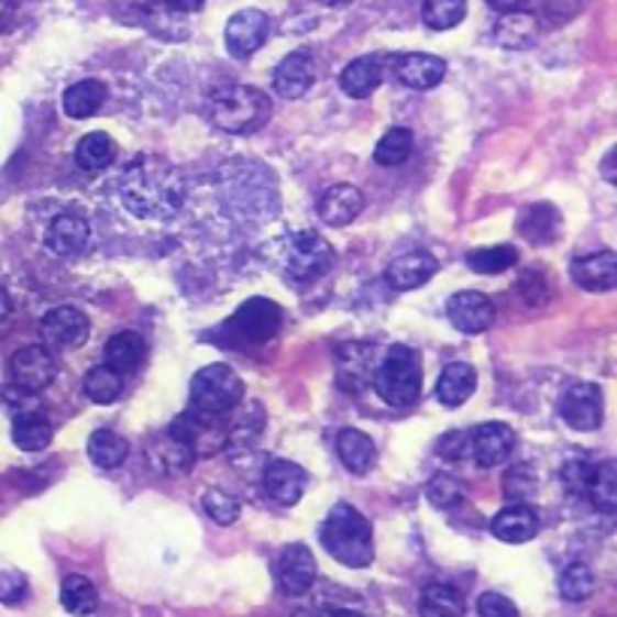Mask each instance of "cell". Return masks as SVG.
I'll use <instances>...</instances> for the list:
<instances>
[{"label": "cell", "mask_w": 617, "mask_h": 617, "mask_svg": "<svg viewBox=\"0 0 617 617\" xmlns=\"http://www.w3.org/2000/svg\"><path fill=\"white\" fill-rule=\"evenodd\" d=\"M317 81V60L310 52H293L275 69V93L284 100H298L313 88Z\"/></svg>", "instance_id": "obj_19"}, {"label": "cell", "mask_w": 617, "mask_h": 617, "mask_svg": "<svg viewBox=\"0 0 617 617\" xmlns=\"http://www.w3.org/2000/svg\"><path fill=\"white\" fill-rule=\"evenodd\" d=\"M377 365V353H374L371 343H343L338 350V383H341V389H346L350 395L367 389L374 383Z\"/></svg>", "instance_id": "obj_12"}, {"label": "cell", "mask_w": 617, "mask_h": 617, "mask_svg": "<svg viewBox=\"0 0 617 617\" xmlns=\"http://www.w3.org/2000/svg\"><path fill=\"white\" fill-rule=\"evenodd\" d=\"M365 211V196L353 184H334L329 190H322L317 202V214L329 227H350L359 214Z\"/></svg>", "instance_id": "obj_18"}, {"label": "cell", "mask_w": 617, "mask_h": 617, "mask_svg": "<svg viewBox=\"0 0 617 617\" xmlns=\"http://www.w3.org/2000/svg\"><path fill=\"white\" fill-rule=\"evenodd\" d=\"M81 389H85L88 400H93V404H114V400L121 398V392H124V377L114 374L112 367L100 365L88 371Z\"/></svg>", "instance_id": "obj_38"}, {"label": "cell", "mask_w": 617, "mask_h": 617, "mask_svg": "<svg viewBox=\"0 0 617 617\" xmlns=\"http://www.w3.org/2000/svg\"><path fill=\"white\" fill-rule=\"evenodd\" d=\"M232 412H235V416H232V425H227L229 443H232V440H239V437H247V440H253V437L263 431V425H265L263 404H247L244 410L235 407Z\"/></svg>", "instance_id": "obj_46"}, {"label": "cell", "mask_w": 617, "mask_h": 617, "mask_svg": "<svg viewBox=\"0 0 617 617\" xmlns=\"http://www.w3.org/2000/svg\"><path fill=\"white\" fill-rule=\"evenodd\" d=\"M473 392H476V367L467 365V362H452V365L443 367V374L437 379V400L443 407L467 404Z\"/></svg>", "instance_id": "obj_30"}, {"label": "cell", "mask_w": 617, "mask_h": 617, "mask_svg": "<svg viewBox=\"0 0 617 617\" xmlns=\"http://www.w3.org/2000/svg\"><path fill=\"white\" fill-rule=\"evenodd\" d=\"M374 386H377V395L389 407H412L416 400L422 398V367H419V359L412 353L410 346H400L395 343L389 353L383 355V362L377 365V374H374Z\"/></svg>", "instance_id": "obj_5"}, {"label": "cell", "mask_w": 617, "mask_h": 617, "mask_svg": "<svg viewBox=\"0 0 617 617\" xmlns=\"http://www.w3.org/2000/svg\"><path fill=\"white\" fill-rule=\"evenodd\" d=\"M145 455H148V464L163 476H181V473H190L194 467V452L187 447H181L172 434L154 437L148 447H145Z\"/></svg>", "instance_id": "obj_26"}, {"label": "cell", "mask_w": 617, "mask_h": 617, "mask_svg": "<svg viewBox=\"0 0 617 617\" xmlns=\"http://www.w3.org/2000/svg\"><path fill=\"white\" fill-rule=\"evenodd\" d=\"M284 326V310L277 308L275 301L268 298H251L244 301L232 317L223 326V334H227L229 346H263L280 332Z\"/></svg>", "instance_id": "obj_6"}, {"label": "cell", "mask_w": 617, "mask_h": 617, "mask_svg": "<svg viewBox=\"0 0 617 617\" xmlns=\"http://www.w3.org/2000/svg\"><path fill=\"white\" fill-rule=\"evenodd\" d=\"M322 546L334 561L350 570H365L374 561V530L355 506L338 504L322 521Z\"/></svg>", "instance_id": "obj_3"}, {"label": "cell", "mask_w": 617, "mask_h": 617, "mask_svg": "<svg viewBox=\"0 0 617 617\" xmlns=\"http://www.w3.org/2000/svg\"><path fill=\"white\" fill-rule=\"evenodd\" d=\"M447 317L461 334H482L485 329H492L494 305L492 298L482 296L476 289H464V293H455L449 298Z\"/></svg>", "instance_id": "obj_16"}, {"label": "cell", "mask_w": 617, "mask_h": 617, "mask_svg": "<svg viewBox=\"0 0 617 617\" xmlns=\"http://www.w3.org/2000/svg\"><path fill=\"white\" fill-rule=\"evenodd\" d=\"M558 587H561L563 599H570V603H582V599H587V596L594 594L596 575L587 563H570V566L561 572Z\"/></svg>", "instance_id": "obj_43"}, {"label": "cell", "mask_w": 617, "mask_h": 617, "mask_svg": "<svg viewBox=\"0 0 617 617\" xmlns=\"http://www.w3.org/2000/svg\"><path fill=\"white\" fill-rule=\"evenodd\" d=\"M504 488L509 500L525 504V500H530V497L537 494V473H533L530 464H518V467H513L509 473H506Z\"/></svg>", "instance_id": "obj_47"}, {"label": "cell", "mask_w": 617, "mask_h": 617, "mask_svg": "<svg viewBox=\"0 0 617 617\" xmlns=\"http://www.w3.org/2000/svg\"><path fill=\"white\" fill-rule=\"evenodd\" d=\"M476 612H480V617H518V608H515L513 599L504 594H494V591L480 596Z\"/></svg>", "instance_id": "obj_50"}, {"label": "cell", "mask_w": 617, "mask_h": 617, "mask_svg": "<svg viewBox=\"0 0 617 617\" xmlns=\"http://www.w3.org/2000/svg\"><path fill=\"white\" fill-rule=\"evenodd\" d=\"M539 34H542V24L533 12H506L500 15V22L494 24V43L497 46L509 48V52H521V48L537 46Z\"/></svg>", "instance_id": "obj_23"}, {"label": "cell", "mask_w": 617, "mask_h": 617, "mask_svg": "<svg viewBox=\"0 0 617 617\" xmlns=\"http://www.w3.org/2000/svg\"><path fill=\"white\" fill-rule=\"evenodd\" d=\"M57 374V365L46 346H24L10 359V383L15 389H24L36 395L52 386Z\"/></svg>", "instance_id": "obj_10"}, {"label": "cell", "mask_w": 617, "mask_h": 617, "mask_svg": "<svg viewBox=\"0 0 617 617\" xmlns=\"http://www.w3.org/2000/svg\"><path fill=\"white\" fill-rule=\"evenodd\" d=\"M332 617H362V615H355V612H334Z\"/></svg>", "instance_id": "obj_59"}, {"label": "cell", "mask_w": 617, "mask_h": 617, "mask_svg": "<svg viewBox=\"0 0 617 617\" xmlns=\"http://www.w3.org/2000/svg\"><path fill=\"white\" fill-rule=\"evenodd\" d=\"M437 275V260L428 251H407L395 256L386 268V280L392 289L407 293V289H419L431 277Z\"/></svg>", "instance_id": "obj_21"}, {"label": "cell", "mask_w": 617, "mask_h": 617, "mask_svg": "<svg viewBox=\"0 0 617 617\" xmlns=\"http://www.w3.org/2000/svg\"><path fill=\"white\" fill-rule=\"evenodd\" d=\"M518 232L533 244L551 241L558 235V211L551 206H533L527 208L521 220H518Z\"/></svg>", "instance_id": "obj_39"}, {"label": "cell", "mask_w": 617, "mask_h": 617, "mask_svg": "<svg viewBox=\"0 0 617 617\" xmlns=\"http://www.w3.org/2000/svg\"><path fill=\"white\" fill-rule=\"evenodd\" d=\"M52 437H55V428H52V422L40 410L19 412L15 422H12V443L22 449V452L46 449L52 443Z\"/></svg>", "instance_id": "obj_32"}, {"label": "cell", "mask_w": 617, "mask_h": 617, "mask_svg": "<svg viewBox=\"0 0 617 617\" xmlns=\"http://www.w3.org/2000/svg\"><path fill=\"white\" fill-rule=\"evenodd\" d=\"M428 500L437 506V509H455L461 500H464V485L449 476V473H437L434 480L428 482Z\"/></svg>", "instance_id": "obj_45"}, {"label": "cell", "mask_w": 617, "mask_h": 617, "mask_svg": "<svg viewBox=\"0 0 617 617\" xmlns=\"http://www.w3.org/2000/svg\"><path fill=\"white\" fill-rule=\"evenodd\" d=\"M265 256L289 284H310L326 275L334 263L332 244L320 232H289L284 239L272 241L265 247Z\"/></svg>", "instance_id": "obj_2"}, {"label": "cell", "mask_w": 617, "mask_h": 617, "mask_svg": "<svg viewBox=\"0 0 617 617\" xmlns=\"http://www.w3.org/2000/svg\"><path fill=\"white\" fill-rule=\"evenodd\" d=\"M91 332V326H88V317L81 313L79 308H73V305H60V308H52L40 320V334H43V341L48 346H55V350H76L85 338Z\"/></svg>", "instance_id": "obj_13"}, {"label": "cell", "mask_w": 617, "mask_h": 617, "mask_svg": "<svg viewBox=\"0 0 617 617\" xmlns=\"http://www.w3.org/2000/svg\"><path fill=\"white\" fill-rule=\"evenodd\" d=\"M244 398V383L229 365H208L190 383V410L223 416L232 412Z\"/></svg>", "instance_id": "obj_7"}, {"label": "cell", "mask_w": 617, "mask_h": 617, "mask_svg": "<svg viewBox=\"0 0 617 617\" xmlns=\"http://www.w3.org/2000/svg\"><path fill=\"white\" fill-rule=\"evenodd\" d=\"M518 263V251L513 244H497V247H480L467 253V265L476 275H500L506 268Z\"/></svg>", "instance_id": "obj_41"}, {"label": "cell", "mask_w": 617, "mask_h": 617, "mask_svg": "<svg viewBox=\"0 0 617 617\" xmlns=\"http://www.w3.org/2000/svg\"><path fill=\"white\" fill-rule=\"evenodd\" d=\"M587 500L599 509V513L612 515L617 509V464L615 461H603L596 464L594 480L587 485Z\"/></svg>", "instance_id": "obj_37"}, {"label": "cell", "mask_w": 617, "mask_h": 617, "mask_svg": "<svg viewBox=\"0 0 617 617\" xmlns=\"http://www.w3.org/2000/svg\"><path fill=\"white\" fill-rule=\"evenodd\" d=\"M515 431L506 422H485L476 431H470V455L480 467H500L513 455Z\"/></svg>", "instance_id": "obj_14"}, {"label": "cell", "mask_w": 617, "mask_h": 617, "mask_svg": "<svg viewBox=\"0 0 617 617\" xmlns=\"http://www.w3.org/2000/svg\"><path fill=\"white\" fill-rule=\"evenodd\" d=\"M572 280L587 293H612L617 286V253L599 251L572 263Z\"/></svg>", "instance_id": "obj_22"}, {"label": "cell", "mask_w": 617, "mask_h": 617, "mask_svg": "<svg viewBox=\"0 0 617 617\" xmlns=\"http://www.w3.org/2000/svg\"><path fill=\"white\" fill-rule=\"evenodd\" d=\"M383 85V60L377 55L355 57L341 73V91L353 100H367Z\"/></svg>", "instance_id": "obj_25"}, {"label": "cell", "mask_w": 617, "mask_h": 617, "mask_svg": "<svg viewBox=\"0 0 617 617\" xmlns=\"http://www.w3.org/2000/svg\"><path fill=\"white\" fill-rule=\"evenodd\" d=\"M395 76L400 85L412 91H431L440 81L447 79V60L425 52H410V55L395 57Z\"/></svg>", "instance_id": "obj_17"}, {"label": "cell", "mask_w": 617, "mask_h": 617, "mask_svg": "<svg viewBox=\"0 0 617 617\" xmlns=\"http://www.w3.org/2000/svg\"><path fill=\"white\" fill-rule=\"evenodd\" d=\"M320 3H329V7H346V3H353V0H320Z\"/></svg>", "instance_id": "obj_58"}, {"label": "cell", "mask_w": 617, "mask_h": 617, "mask_svg": "<svg viewBox=\"0 0 617 617\" xmlns=\"http://www.w3.org/2000/svg\"><path fill=\"white\" fill-rule=\"evenodd\" d=\"M594 470L596 464L591 461H584V458H572L563 464V485H566V492L572 494H587V485L594 480Z\"/></svg>", "instance_id": "obj_48"}, {"label": "cell", "mask_w": 617, "mask_h": 617, "mask_svg": "<svg viewBox=\"0 0 617 617\" xmlns=\"http://www.w3.org/2000/svg\"><path fill=\"white\" fill-rule=\"evenodd\" d=\"M582 7V0H546V15H551V22L561 24L572 19Z\"/></svg>", "instance_id": "obj_52"}, {"label": "cell", "mask_w": 617, "mask_h": 617, "mask_svg": "<svg viewBox=\"0 0 617 617\" xmlns=\"http://www.w3.org/2000/svg\"><path fill=\"white\" fill-rule=\"evenodd\" d=\"M612 163H615V148L606 154V163H603V175H606V181H615V172H612Z\"/></svg>", "instance_id": "obj_57"}, {"label": "cell", "mask_w": 617, "mask_h": 617, "mask_svg": "<svg viewBox=\"0 0 617 617\" xmlns=\"http://www.w3.org/2000/svg\"><path fill=\"white\" fill-rule=\"evenodd\" d=\"M275 582L286 596L308 594L317 582V561L310 554L308 546H286L275 561Z\"/></svg>", "instance_id": "obj_11"}, {"label": "cell", "mask_w": 617, "mask_h": 617, "mask_svg": "<svg viewBox=\"0 0 617 617\" xmlns=\"http://www.w3.org/2000/svg\"><path fill=\"white\" fill-rule=\"evenodd\" d=\"M12 317V298L7 296V289H0V329L10 322Z\"/></svg>", "instance_id": "obj_56"}, {"label": "cell", "mask_w": 617, "mask_h": 617, "mask_svg": "<svg viewBox=\"0 0 617 617\" xmlns=\"http://www.w3.org/2000/svg\"><path fill=\"white\" fill-rule=\"evenodd\" d=\"M27 596V579L22 572H0V603L3 606H22Z\"/></svg>", "instance_id": "obj_49"}, {"label": "cell", "mask_w": 617, "mask_h": 617, "mask_svg": "<svg viewBox=\"0 0 617 617\" xmlns=\"http://www.w3.org/2000/svg\"><path fill=\"white\" fill-rule=\"evenodd\" d=\"M467 15V0H425L422 22L431 31H452L464 22Z\"/></svg>", "instance_id": "obj_40"}, {"label": "cell", "mask_w": 617, "mask_h": 617, "mask_svg": "<svg viewBox=\"0 0 617 617\" xmlns=\"http://www.w3.org/2000/svg\"><path fill=\"white\" fill-rule=\"evenodd\" d=\"M166 434H172L181 447L190 449L194 458H211L229 447L227 422H223L220 416H211V412H181V416L169 425Z\"/></svg>", "instance_id": "obj_8"}, {"label": "cell", "mask_w": 617, "mask_h": 617, "mask_svg": "<svg viewBox=\"0 0 617 617\" xmlns=\"http://www.w3.org/2000/svg\"><path fill=\"white\" fill-rule=\"evenodd\" d=\"M60 606L67 608L69 615L88 617L100 606V594H97L91 579H85V575H67L64 584H60Z\"/></svg>", "instance_id": "obj_33"}, {"label": "cell", "mask_w": 617, "mask_h": 617, "mask_svg": "<svg viewBox=\"0 0 617 617\" xmlns=\"http://www.w3.org/2000/svg\"><path fill=\"white\" fill-rule=\"evenodd\" d=\"M106 85L97 79H85V81H76V85H69L64 97H60V109L67 118L73 121H85V118H93V114L100 112L106 103Z\"/></svg>", "instance_id": "obj_31"}, {"label": "cell", "mask_w": 617, "mask_h": 617, "mask_svg": "<svg viewBox=\"0 0 617 617\" xmlns=\"http://www.w3.org/2000/svg\"><path fill=\"white\" fill-rule=\"evenodd\" d=\"M265 492L275 500L277 506H296L301 500V494L308 488V473L286 461V458H275L265 467Z\"/></svg>", "instance_id": "obj_20"}, {"label": "cell", "mask_w": 617, "mask_h": 617, "mask_svg": "<svg viewBox=\"0 0 617 617\" xmlns=\"http://www.w3.org/2000/svg\"><path fill=\"white\" fill-rule=\"evenodd\" d=\"M202 509H206V515L211 518V521H218V525H235L241 515V504L239 497H232L229 492H223V488H211V492L202 497Z\"/></svg>", "instance_id": "obj_44"}, {"label": "cell", "mask_w": 617, "mask_h": 617, "mask_svg": "<svg viewBox=\"0 0 617 617\" xmlns=\"http://www.w3.org/2000/svg\"><path fill=\"white\" fill-rule=\"evenodd\" d=\"M187 178L175 163L142 154L121 175V202L139 220L163 223L172 220L187 202Z\"/></svg>", "instance_id": "obj_1"}, {"label": "cell", "mask_w": 617, "mask_h": 617, "mask_svg": "<svg viewBox=\"0 0 617 617\" xmlns=\"http://www.w3.org/2000/svg\"><path fill=\"white\" fill-rule=\"evenodd\" d=\"M338 458L343 461V467L355 473V476H365L377 464V447L365 431H355V428H343L338 434Z\"/></svg>", "instance_id": "obj_28"}, {"label": "cell", "mask_w": 617, "mask_h": 617, "mask_svg": "<svg viewBox=\"0 0 617 617\" xmlns=\"http://www.w3.org/2000/svg\"><path fill=\"white\" fill-rule=\"evenodd\" d=\"M437 452L449 461H464L470 455V431H452L440 440Z\"/></svg>", "instance_id": "obj_51"}, {"label": "cell", "mask_w": 617, "mask_h": 617, "mask_svg": "<svg viewBox=\"0 0 617 617\" xmlns=\"http://www.w3.org/2000/svg\"><path fill=\"white\" fill-rule=\"evenodd\" d=\"M525 3L527 0H488V7H492L494 12H518V10H525Z\"/></svg>", "instance_id": "obj_54"}, {"label": "cell", "mask_w": 617, "mask_h": 617, "mask_svg": "<svg viewBox=\"0 0 617 617\" xmlns=\"http://www.w3.org/2000/svg\"><path fill=\"white\" fill-rule=\"evenodd\" d=\"M558 412H561V419L570 425L572 431H596L603 425V416H606L603 389L594 386V383L570 386L558 400Z\"/></svg>", "instance_id": "obj_9"}, {"label": "cell", "mask_w": 617, "mask_h": 617, "mask_svg": "<svg viewBox=\"0 0 617 617\" xmlns=\"http://www.w3.org/2000/svg\"><path fill=\"white\" fill-rule=\"evenodd\" d=\"M88 241H91V227L79 214H57L46 232V244L57 256H73L85 251Z\"/></svg>", "instance_id": "obj_27"}, {"label": "cell", "mask_w": 617, "mask_h": 617, "mask_svg": "<svg viewBox=\"0 0 617 617\" xmlns=\"http://www.w3.org/2000/svg\"><path fill=\"white\" fill-rule=\"evenodd\" d=\"M145 353H148V346H145V338L139 332L112 334L103 346L106 367H112L114 374H130V371H136V367L145 362Z\"/></svg>", "instance_id": "obj_29"}, {"label": "cell", "mask_w": 617, "mask_h": 617, "mask_svg": "<svg viewBox=\"0 0 617 617\" xmlns=\"http://www.w3.org/2000/svg\"><path fill=\"white\" fill-rule=\"evenodd\" d=\"M492 533L506 546H521L539 533V521L533 509L525 504H513L492 518Z\"/></svg>", "instance_id": "obj_24"}, {"label": "cell", "mask_w": 617, "mask_h": 617, "mask_svg": "<svg viewBox=\"0 0 617 617\" xmlns=\"http://www.w3.org/2000/svg\"><path fill=\"white\" fill-rule=\"evenodd\" d=\"M268 40V15L263 10H241L227 22L229 55L247 60Z\"/></svg>", "instance_id": "obj_15"}, {"label": "cell", "mask_w": 617, "mask_h": 617, "mask_svg": "<svg viewBox=\"0 0 617 617\" xmlns=\"http://www.w3.org/2000/svg\"><path fill=\"white\" fill-rule=\"evenodd\" d=\"M126 455H130V443H126L121 434L109 431V428L93 431L91 440H88V458H91L100 470L121 467L126 461Z\"/></svg>", "instance_id": "obj_34"}, {"label": "cell", "mask_w": 617, "mask_h": 617, "mask_svg": "<svg viewBox=\"0 0 617 617\" xmlns=\"http://www.w3.org/2000/svg\"><path fill=\"white\" fill-rule=\"evenodd\" d=\"M208 118L229 136H251L268 124L272 100H268V93L251 88V85L220 88L218 93L208 97Z\"/></svg>", "instance_id": "obj_4"}, {"label": "cell", "mask_w": 617, "mask_h": 617, "mask_svg": "<svg viewBox=\"0 0 617 617\" xmlns=\"http://www.w3.org/2000/svg\"><path fill=\"white\" fill-rule=\"evenodd\" d=\"M114 161V142L106 133H88L76 145V166L81 172H103Z\"/></svg>", "instance_id": "obj_36"}, {"label": "cell", "mask_w": 617, "mask_h": 617, "mask_svg": "<svg viewBox=\"0 0 617 617\" xmlns=\"http://www.w3.org/2000/svg\"><path fill=\"white\" fill-rule=\"evenodd\" d=\"M412 154V133L404 126H395L386 136L379 139L377 148H374V161L379 166H400V163L410 161Z\"/></svg>", "instance_id": "obj_42"}, {"label": "cell", "mask_w": 617, "mask_h": 617, "mask_svg": "<svg viewBox=\"0 0 617 617\" xmlns=\"http://www.w3.org/2000/svg\"><path fill=\"white\" fill-rule=\"evenodd\" d=\"M166 3H169V10L175 12H196L202 10L206 0H166Z\"/></svg>", "instance_id": "obj_55"}, {"label": "cell", "mask_w": 617, "mask_h": 617, "mask_svg": "<svg viewBox=\"0 0 617 617\" xmlns=\"http://www.w3.org/2000/svg\"><path fill=\"white\" fill-rule=\"evenodd\" d=\"M422 617H464V599L449 584H428L419 596Z\"/></svg>", "instance_id": "obj_35"}, {"label": "cell", "mask_w": 617, "mask_h": 617, "mask_svg": "<svg viewBox=\"0 0 617 617\" xmlns=\"http://www.w3.org/2000/svg\"><path fill=\"white\" fill-rule=\"evenodd\" d=\"M15 10H19V0H0V31H7L15 19Z\"/></svg>", "instance_id": "obj_53"}]
</instances>
